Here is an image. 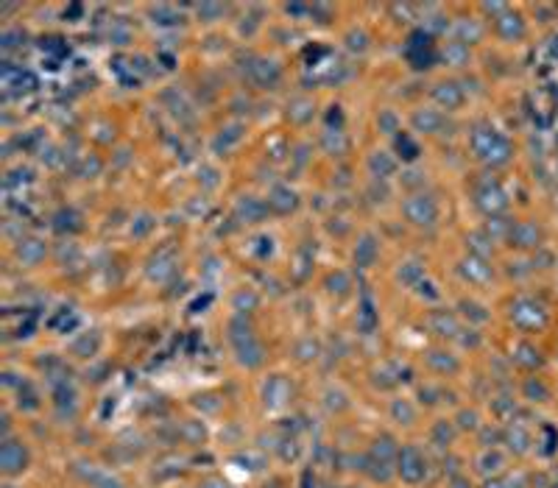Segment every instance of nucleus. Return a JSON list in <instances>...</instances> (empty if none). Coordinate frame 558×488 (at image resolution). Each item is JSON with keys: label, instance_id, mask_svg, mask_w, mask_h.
I'll use <instances>...</instances> for the list:
<instances>
[{"label": "nucleus", "instance_id": "nucleus-26", "mask_svg": "<svg viewBox=\"0 0 558 488\" xmlns=\"http://www.w3.org/2000/svg\"><path fill=\"white\" fill-rule=\"evenodd\" d=\"M185 436H187V441H193V444H199V441H201V438H204V427H201V424H196V422H193V430H187V427H185Z\"/></svg>", "mask_w": 558, "mask_h": 488}, {"label": "nucleus", "instance_id": "nucleus-6", "mask_svg": "<svg viewBox=\"0 0 558 488\" xmlns=\"http://www.w3.org/2000/svg\"><path fill=\"white\" fill-rule=\"evenodd\" d=\"M76 472H78L92 488H123L117 475H112L109 469H101V466H95V464H78Z\"/></svg>", "mask_w": 558, "mask_h": 488}, {"label": "nucleus", "instance_id": "nucleus-21", "mask_svg": "<svg viewBox=\"0 0 558 488\" xmlns=\"http://www.w3.org/2000/svg\"><path fill=\"white\" fill-rule=\"evenodd\" d=\"M271 204L277 207L279 213H287V210L296 204V196H293L290 190H285V187H277V190H274V199H271Z\"/></svg>", "mask_w": 558, "mask_h": 488}, {"label": "nucleus", "instance_id": "nucleus-22", "mask_svg": "<svg viewBox=\"0 0 558 488\" xmlns=\"http://www.w3.org/2000/svg\"><path fill=\"white\" fill-rule=\"evenodd\" d=\"M508 441H511V450H517V452H525V450H528V441H531V436H528L522 427H511V433H508Z\"/></svg>", "mask_w": 558, "mask_h": 488}, {"label": "nucleus", "instance_id": "nucleus-1", "mask_svg": "<svg viewBox=\"0 0 558 488\" xmlns=\"http://www.w3.org/2000/svg\"><path fill=\"white\" fill-rule=\"evenodd\" d=\"M396 475L410 483V486H419L427 475V461L424 455L416 450V447H402L399 455H396Z\"/></svg>", "mask_w": 558, "mask_h": 488}, {"label": "nucleus", "instance_id": "nucleus-18", "mask_svg": "<svg viewBox=\"0 0 558 488\" xmlns=\"http://www.w3.org/2000/svg\"><path fill=\"white\" fill-rule=\"evenodd\" d=\"M45 254V245L42 243H36V241H28V243H22L20 245V259L22 262H39V257Z\"/></svg>", "mask_w": 558, "mask_h": 488}, {"label": "nucleus", "instance_id": "nucleus-27", "mask_svg": "<svg viewBox=\"0 0 558 488\" xmlns=\"http://www.w3.org/2000/svg\"><path fill=\"white\" fill-rule=\"evenodd\" d=\"M452 488H472V486H469V480H466L464 475H455V478H452Z\"/></svg>", "mask_w": 558, "mask_h": 488}, {"label": "nucleus", "instance_id": "nucleus-20", "mask_svg": "<svg viewBox=\"0 0 558 488\" xmlns=\"http://www.w3.org/2000/svg\"><path fill=\"white\" fill-rule=\"evenodd\" d=\"M266 391H271V396H274V399L269 402L271 408H279V405H282V402L290 396V388L285 385V380H271V385H269Z\"/></svg>", "mask_w": 558, "mask_h": 488}, {"label": "nucleus", "instance_id": "nucleus-9", "mask_svg": "<svg viewBox=\"0 0 558 488\" xmlns=\"http://www.w3.org/2000/svg\"><path fill=\"white\" fill-rule=\"evenodd\" d=\"M478 204L486 210V213H503L506 207H508V201H506V196H503V190L497 187V185H492V187H486V190H480V196H478Z\"/></svg>", "mask_w": 558, "mask_h": 488}, {"label": "nucleus", "instance_id": "nucleus-19", "mask_svg": "<svg viewBox=\"0 0 558 488\" xmlns=\"http://www.w3.org/2000/svg\"><path fill=\"white\" fill-rule=\"evenodd\" d=\"M413 123L419 126V129H424V131H436L438 126H441V115H436V112H419L416 117H413Z\"/></svg>", "mask_w": 558, "mask_h": 488}, {"label": "nucleus", "instance_id": "nucleus-16", "mask_svg": "<svg viewBox=\"0 0 558 488\" xmlns=\"http://www.w3.org/2000/svg\"><path fill=\"white\" fill-rule=\"evenodd\" d=\"M525 396H528L531 402H548V399H550V388H548L539 377H531V380L525 382Z\"/></svg>", "mask_w": 558, "mask_h": 488}, {"label": "nucleus", "instance_id": "nucleus-11", "mask_svg": "<svg viewBox=\"0 0 558 488\" xmlns=\"http://www.w3.org/2000/svg\"><path fill=\"white\" fill-rule=\"evenodd\" d=\"M427 363H430V368L438 371V374H455V371H458V357L450 354V352H430V354H427Z\"/></svg>", "mask_w": 558, "mask_h": 488}, {"label": "nucleus", "instance_id": "nucleus-23", "mask_svg": "<svg viewBox=\"0 0 558 488\" xmlns=\"http://www.w3.org/2000/svg\"><path fill=\"white\" fill-rule=\"evenodd\" d=\"M458 427H461V430H478V427H480L478 413H475V410H461V413H458Z\"/></svg>", "mask_w": 558, "mask_h": 488}, {"label": "nucleus", "instance_id": "nucleus-25", "mask_svg": "<svg viewBox=\"0 0 558 488\" xmlns=\"http://www.w3.org/2000/svg\"><path fill=\"white\" fill-rule=\"evenodd\" d=\"M357 251H363V254H366L360 265H369V262L374 259V251H377V248H374V243H371V238H366V241H363V245H357Z\"/></svg>", "mask_w": 558, "mask_h": 488}, {"label": "nucleus", "instance_id": "nucleus-7", "mask_svg": "<svg viewBox=\"0 0 558 488\" xmlns=\"http://www.w3.org/2000/svg\"><path fill=\"white\" fill-rule=\"evenodd\" d=\"M503 469H506V455L500 450H494V447H486L480 452V458H478V472L483 478H497Z\"/></svg>", "mask_w": 558, "mask_h": 488}, {"label": "nucleus", "instance_id": "nucleus-28", "mask_svg": "<svg viewBox=\"0 0 558 488\" xmlns=\"http://www.w3.org/2000/svg\"><path fill=\"white\" fill-rule=\"evenodd\" d=\"M483 488H506V483H497V480H489Z\"/></svg>", "mask_w": 558, "mask_h": 488}, {"label": "nucleus", "instance_id": "nucleus-3", "mask_svg": "<svg viewBox=\"0 0 558 488\" xmlns=\"http://www.w3.org/2000/svg\"><path fill=\"white\" fill-rule=\"evenodd\" d=\"M511 318H514V324L522 326V329H539V326H545L548 313H545V307L536 304L534 299H520V301H514V307H511Z\"/></svg>", "mask_w": 558, "mask_h": 488}, {"label": "nucleus", "instance_id": "nucleus-17", "mask_svg": "<svg viewBox=\"0 0 558 488\" xmlns=\"http://www.w3.org/2000/svg\"><path fill=\"white\" fill-rule=\"evenodd\" d=\"M391 416H394L399 424H413V422H416V410H413V405H410L408 399H396V402L391 405Z\"/></svg>", "mask_w": 558, "mask_h": 488}, {"label": "nucleus", "instance_id": "nucleus-2", "mask_svg": "<svg viewBox=\"0 0 558 488\" xmlns=\"http://www.w3.org/2000/svg\"><path fill=\"white\" fill-rule=\"evenodd\" d=\"M475 151H478L480 159H486V162H492V165H503V162H508V157H511V145H508L500 134H494V131H480V134H475Z\"/></svg>", "mask_w": 558, "mask_h": 488}, {"label": "nucleus", "instance_id": "nucleus-12", "mask_svg": "<svg viewBox=\"0 0 558 488\" xmlns=\"http://www.w3.org/2000/svg\"><path fill=\"white\" fill-rule=\"evenodd\" d=\"M452 438H455V427H452V422L441 419V422H436V424H433V433H430V441H433V444H436L438 450L450 447V444H452Z\"/></svg>", "mask_w": 558, "mask_h": 488}, {"label": "nucleus", "instance_id": "nucleus-24", "mask_svg": "<svg viewBox=\"0 0 558 488\" xmlns=\"http://www.w3.org/2000/svg\"><path fill=\"white\" fill-rule=\"evenodd\" d=\"M371 168H374V171H382V173H391V171H394V159H388V157L380 151V154L371 157Z\"/></svg>", "mask_w": 558, "mask_h": 488}, {"label": "nucleus", "instance_id": "nucleus-13", "mask_svg": "<svg viewBox=\"0 0 558 488\" xmlns=\"http://www.w3.org/2000/svg\"><path fill=\"white\" fill-rule=\"evenodd\" d=\"M514 360H517L520 366H525V368H536V366L542 363V354H539L536 346H531V343H520V346L514 349Z\"/></svg>", "mask_w": 558, "mask_h": 488}, {"label": "nucleus", "instance_id": "nucleus-4", "mask_svg": "<svg viewBox=\"0 0 558 488\" xmlns=\"http://www.w3.org/2000/svg\"><path fill=\"white\" fill-rule=\"evenodd\" d=\"M405 215L416 227H433L436 218H438V207L430 196H413V199L405 201Z\"/></svg>", "mask_w": 558, "mask_h": 488}, {"label": "nucleus", "instance_id": "nucleus-15", "mask_svg": "<svg viewBox=\"0 0 558 488\" xmlns=\"http://www.w3.org/2000/svg\"><path fill=\"white\" fill-rule=\"evenodd\" d=\"M396 455H399V450H396L394 438H388V436L377 438L374 447H371V458H380V461H388V464H391V458H396Z\"/></svg>", "mask_w": 558, "mask_h": 488}, {"label": "nucleus", "instance_id": "nucleus-10", "mask_svg": "<svg viewBox=\"0 0 558 488\" xmlns=\"http://www.w3.org/2000/svg\"><path fill=\"white\" fill-rule=\"evenodd\" d=\"M539 229H536V224H517L514 227V232H511V241L514 245H520V248H531V245H539Z\"/></svg>", "mask_w": 558, "mask_h": 488}, {"label": "nucleus", "instance_id": "nucleus-8", "mask_svg": "<svg viewBox=\"0 0 558 488\" xmlns=\"http://www.w3.org/2000/svg\"><path fill=\"white\" fill-rule=\"evenodd\" d=\"M427 324H430V329H433L436 335H450V338L458 335V321H455V315L447 313V310H433L430 318H427Z\"/></svg>", "mask_w": 558, "mask_h": 488}, {"label": "nucleus", "instance_id": "nucleus-14", "mask_svg": "<svg viewBox=\"0 0 558 488\" xmlns=\"http://www.w3.org/2000/svg\"><path fill=\"white\" fill-rule=\"evenodd\" d=\"M436 98H438V103H447V109H455L464 101V95H461V89L455 84H438L436 87Z\"/></svg>", "mask_w": 558, "mask_h": 488}, {"label": "nucleus", "instance_id": "nucleus-5", "mask_svg": "<svg viewBox=\"0 0 558 488\" xmlns=\"http://www.w3.org/2000/svg\"><path fill=\"white\" fill-rule=\"evenodd\" d=\"M0 469L6 475H20L28 469V450L20 441H6L0 447Z\"/></svg>", "mask_w": 558, "mask_h": 488}]
</instances>
